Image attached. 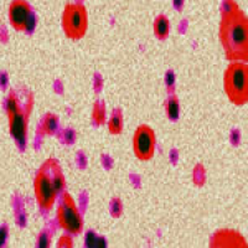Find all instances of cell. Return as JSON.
<instances>
[{"instance_id": "cell-1", "label": "cell", "mask_w": 248, "mask_h": 248, "mask_svg": "<svg viewBox=\"0 0 248 248\" xmlns=\"http://www.w3.org/2000/svg\"><path fill=\"white\" fill-rule=\"evenodd\" d=\"M220 40L226 59L246 62L248 57V20L234 0H225L221 9Z\"/></svg>"}, {"instance_id": "cell-2", "label": "cell", "mask_w": 248, "mask_h": 248, "mask_svg": "<svg viewBox=\"0 0 248 248\" xmlns=\"http://www.w3.org/2000/svg\"><path fill=\"white\" fill-rule=\"evenodd\" d=\"M223 88L234 106H245L248 101V67L246 62H231L223 75Z\"/></svg>"}, {"instance_id": "cell-3", "label": "cell", "mask_w": 248, "mask_h": 248, "mask_svg": "<svg viewBox=\"0 0 248 248\" xmlns=\"http://www.w3.org/2000/svg\"><path fill=\"white\" fill-rule=\"evenodd\" d=\"M62 29L71 40H79L85 36L88 29V13L81 3H70L62 13Z\"/></svg>"}, {"instance_id": "cell-4", "label": "cell", "mask_w": 248, "mask_h": 248, "mask_svg": "<svg viewBox=\"0 0 248 248\" xmlns=\"http://www.w3.org/2000/svg\"><path fill=\"white\" fill-rule=\"evenodd\" d=\"M57 222L61 229L70 234H77L83 229V220L74 198L65 192L57 206Z\"/></svg>"}, {"instance_id": "cell-5", "label": "cell", "mask_w": 248, "mask_h": 248, "mask_svg": "<svg viewBox=\"0 0 248 248\" xmlns=\"http://www.w3.org/2000/svg\"><path fill=\"white\" fill-rule=\"evenodd\" d=\"M34 191L37 205L45 211H48L54 207L57 199V191L50 176L43 167L40 168L34 180Z\"/></svg>"}, {"instance_id": "cell-6", "label": "cell", "mask_w": 248, "mask_h": 248, "mask_svg": "<svg viewBox=\"0 0 248 248\" xmlns=\"http://www.w3.org/2000/svg\"><path fill=\"white\" fill-rule=\"evenodd\" d=\"M156 148V137L149 125H140L133 136V152L136 158L141 161H148L154 156Z\"/></svg>"}, {"instance_id": "cell-7", "label": "cell", "mask_w": 248, "mask_h": 248, "mask_svg": "<svg viewBox=\"0 0 248 248\" xmlns=\"http://www.w3.org/2000/svg\"><path fill=\"white\" fill-rule=\"evenodd\" d=\"M34 13L26 0H13L9 5V21L16 31H25L29 20Z\"/></svg>"}, {"instance_id": "cell-8", "label": "cell", "mask_w": 248, "mask_h": 248, "mask_svg": "<svg viewBox=\"0 0 248 248\" xmlns=\"http://www.w3.org/2000/svg\"><path fill=\"white\" fill-rule=\"evenodd\" d=\"M210 248H248L247 241L238 231L223 229L215 232Z\"/></svg>"}, {"instance_id": "cell-9", "label": "cell", "mask_w": 248, "mask_h": 248, "mask_svg": "<svg viewBox=\"0 0 248 248\" xmlns=\"http://www.w3.org/2000/svg\"><path fill=\"white\" fill-rule=\"evenodd\" d=\"M9 132L19 145H24L28 138V112L20 108L17 112L9 114Z\"/></svg>"}, {"instance_id": "cell-10", "label": "cell", "mask_w": 248, "mask_h": 248, "mask_svg": "<svg viewBox=\"0 0 248 248\" xmlns=\"http://www.w3.org/2000/svg\"><path fill=\"white\" fill-rule=\"evenodd\" d=\"M43 168L46 170L48 176H50L51 181H52V184H54L57 194L63 192V190H65L66 180L63 174H62V170L61 168H60L59 163H57L56 160H54V159H48L47 161L44 163Z\"/></svg>"}, {"instance_id": "cell-11", "label": "cell", "mask_w": 248, "mask_h": 248, "mask_svg": "<svg viewBox=\"0 0 248 248\" xmlns=\"http://www.w3.org/2000/svg\"><path fill=\"white\" fill-rule=\"evenodd\" d=\"M153 30L156 39L165 40L170 32V20L165 15H159L155 17L153 24Z\"/></svg>"}, {"instance_id": "cell-12", "label": "cell", "mask_w": 248, "mask_h": 248, "mask_svg": "<svg viewBox=\"0 0 248 248\" xmlns=\"http://www.w3.org/2000/svg\"><path fill=\"white\" fill-rule=\"evenodd\" d=\"M107 127L108 130L110 132V134H113V136H118V134H121L124 127L123 114H122L121 110L116 109L112 113V116H110L109 121H108L107 123Z\"/></svg>"}, {"instance_id": "cell-13", "label": "cell", "mask_w": 248, "mask_h": 248, "mask_svg": "<svg viewBox=\"0 0 248 248\" xmlns=\"http://www.w3.org/2000/svg\"><path fill=\"white\" fill-rule=\"evenodd\" d=\"M165 113H167L168 118L171 121H176L180 116V103L175 96L169 97L165 102Z\"/></svg>"}, {"instance_id": "cell-14", "label": "cell", "mask_w": 248, "mask_h": 248, "mask_svg": "<svg viewBox=\"0 0 248 248\" xmlns=\"http://www.w3.org/2000/svg\"><path fill=\"white\" fill-rule=\"evenodd\" d=\"M57 127H59V118H57L56 114H54V113H47L43 121L44 133L51 136V134H54L56 132Z\"/></svg>"}, {"instance_id": "cell-15", "label": "cell", "mask_w": 248, "mask_h": 248, "mask_svg": "<svg viewBox=\"0 0 248 248\" xmlns=\"http://www.w3.org/2000/svg\"><path fill=\"white\" fill-rule=\"evenodd\" d=\"M107 112H106V106L103 105V102H97L92 110V119L97 125H102L106 123V118H107Z\"/></svg>"}, {"instance_id": "cell-16", "label": "cell", "mask_w": 248, "mask_h": 248, "mask_svg": "<svg viewBox=\"0 0 248 248\" xmlns=\"http://www.w3.org/2000/svg\"><path fill=\"white\" fill-rule=\"evenodd\" d=\"M56 248H74V242H72V238H71L68 234H63L59 238L57 241Z\"/></svg>"}, {"instance_id": "cell-17", "label": "cell", "mask_w": 248, "mask_h": 248, "mask_svg": "<svg viewBox=\"0 0 248 248\" xmlns=\"http://www.w3.org/2000/svg\"><path fill=\"white\" fill-rule=\"evenodd\" d=\"M50 242L51 238L48 237V234L46 232H43V233H40L39 238H37L36 248H50Z\"/></svg>"}, {"instance_id": "cell-18", "label": "cell", "mask_w": 248, "mask_h": 248, "mask_svg": "<svg viewBox=\"0 0 248 248\" xmlns=\"http://www.w3.org/2000/svg\"><path fill=\"white\" fill-rule=\"evenodd\" d=\"M97 237L98 236H96V234L93 233V232H87V234H86V238H85L86 248H94Z\"/></svg>"}, {"instance_id": "cell-19", "label": "cell", "mask_w": 248, "mask_h": 248, "mask_svg": "<svg viewBox=\"0 0 248 248\" xmlns=\"http://www.w3.org/2000/svg\"><path fill=\"white\" fill-rule=\"evenodd\" d=\"M8 227L3 226L0 227V247H3L6 242V238H8Z\"/></svg>"}, {"instance_id": "cell-20", "label": "cell", "mask_w": 248, "mask_h": 248, "mask_svg": "<svg viewBox=\"0 0 248 248\" xmlns=\"http://www.w3.org/2000/svg\"><path fill=\"white\" fill-rule=\"evenodd\" d=\"M165 83H167L168 87H172L175 83V75L172 72H168L167 76H165Z\"/></svg>"}, {"instance_id": "cell-21", "label": "cell", "mask_w": 248, "mask_h": 248, "mask_svg": "<svg viewBox=\"0 0 248 248\" xmlns=\"http://www.w3.org/2000/svg\"><path fill=\"white\" fill-rule=\"evenodd\" d=\"M94 248H107V243H106V240L103 237H97Z\"/></svg>"}, {"instance_id": "cell-22", "label": "cell", "mask_w": 248, "mask_h": 248, "mask_svg": "<svg viewBox=\"0 0 248 248\" xmlns=\"http://www.w3.org/2000/svg\"><path fill=\"white\" fill-rule=\"evenodd\" d=\"M174 5L176 9L181 8L183 6V0H174Z\"/></svg>"}, {"instance_id": "cell-23", "label": "cell", "mask_w": 248, "mask_h": 248, "mask_svg": "<svg viewBox=\"0 0 248 248\" xmlns=\"http://www.w3.org/2000/svg\"><path fill=\"white\" fill-rule=\"evenodd\" d=\"M77 1H78V3H81V1H83V0H77Z\"/></svg>"}]
</instances>
